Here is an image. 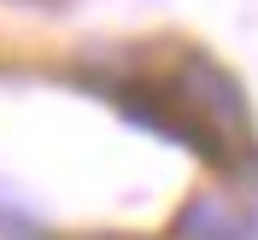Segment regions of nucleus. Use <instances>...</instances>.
<instances>
[{"mask_svg":"<svg viewBox=\"0 0 258 240\" xmlns=\"http://www.w3.org/2000/svg\"><path fill=\"white\" fill-rule=\"evenodd\" d=\"M170 94H176L182 117H188V123L206 135V146L217 152V164H223V170H235V152L258 158L246 88L229 76V70L211 59V53H188V59L176 64V82H170Z\"/></svg>","mask_w":258,"mask_h":240,"instance_id":"f257e3e1","label":"nucleus"},{"mask_svg":"<svg viewBox=\"0 0 258 240\" xmlns=\"http://www.w3.org/2000/svg\"><path fill=\"white\" fill-rule=\"evenodd\" d=\"M252 228H258V217H252Z\"/></svg>","mask_w":258,"mask_h":240,"instance_id":"7ed1b4c3","label":"nucleus"},{"mask_svg":"<svg viewBox=\"0 0 258 240\" xmlns=\"http://www.w3.org/2000/svg\"><path fill=\"white\" fill-rule=\"evenodd\" d=\"M246 228H252V223L235 211V199L217 193V188H206V193H194L188 205L176 211L170 240H246Z\"/></svg>","mask_w":258,"mask_h":240,"instance_id":"f03ea898","label":"nucleus"}]
</instances>
